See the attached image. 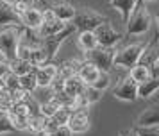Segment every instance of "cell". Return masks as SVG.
<instances>
[{
  "mask_svg": "<svg viewBox=\"0 0 159 136\" xmlns=\"http://www.w3.org/2000/svg\"><path fill=\"white\" fill-rule=\"evenodd\" d=\"M152 21H154V18H152L148 7L145 6L143 0H138L125 21V32L129 36H143L150 30Z\"/></svg>",
  "mask_w": 159,
  "mask_h": 136,
  "instance_id": "1",
  "label": "cell"
},
{
  "mask_svg": "<svg viewBox=\"0 0 159 136\" xmlns=\"http://www.w3.org/2000/svg\"><path fill=\"white\" fill-rule=\"evenodd\" d=\"M73 32H75V27L68 21L66 27L63 29L61 32H57V34L43 36V38L38 36V45L41 47V50H43V54H45V63H48V61H52V59L56 57V54H57L59 49H61V45H63V43L66 41V38H70Z\"/></svg>",
  "mask_w": 159,
  "mask_h": 136,
  "instance_id": "2",
  "label": "cell"
},
{
  "mask_svg": "<svg viewBox=\"0 0 159 136\" xmlns=\"http://www.w3.org/2000/svg\"><path fill=\"white\" fill-rule=\"evenodd\" d=\"M22 32L23 29L16 23L4 25L0 29V52L7 59V63L16 59V45H18V40H20Z\"/></svg>",
  "mask_w": 159,
  "mask_h": 136,
  "instance_id": "3",
  "label": "cell"
},
{
  "mask_svg": "<svg viewBox=\"0 0 159 136\" xmlns=\"http://www.w3.org/2000/svg\"><path fill=\"white\" fill-rule=\"evenodd\" d=\"M104 21H107V18L102 16L100 13H97L95 9L79 7V9H75V14L70 20V23L75 27V30H93L95 27H98Z\"/></svg>",
  "mask_w": 159,
  "mask_h": 136,
  "instance_id": "4",
  "label": "cell"
},
{
  "mask_svg": "<svg viewBox=\"0 0 159 136\" xmlns=\"http://www.w3.org/2000/svg\"><path fill=\"white\" fill-rule=\"evenodd\" d=\"M115 50V47H98L97 45L91 50H84V61L95 64L100 72H111Z\"/></svg>",
  "mask_w": 159,
  "mask_h": 136,
  "instance_id": "5",
  "label": "cell"
},
{
  "mask_svg": "<svg viewBox=\"0 0 159 136\" xmlns=\"http://www.w3.org/2000/svg\"><path fill=\"white\" fill-rule=\"evenodd\" d=\"M145 43H130L125 45L122 49L115 50V56H113V66H120V68H130L138 63V59L141 56V50H143Z\"/></svg>",
  "mask_w": 159,
  "mask_h": 136,
  "instance_id": "6",
  "label": "cell"
},
{
  "mask_svg": "<svg viewBox=\"0 0 159 136\" xmlns=\"http://www.w3.org/2000/svg\"><path fill=\"white\" fill-rule=\"evenodd\" d=\"M89 109L88 107H73L66 125L72 131L73 134H82L89 131Z\"/></svg>",
  "mask_w": 159,
  "mask_h": 136,
  "instance_id": "7",
  "label": "cell"
},
{
  "mask_svg": "<svg viewBox=\"0 0 159 136\" xmlns=\"http://www.w3.org/2000/svg\"><path fill=\"white\" fill-rule=\"evenodd\" d=\"M93 34L97 38V45L98 47H116V43L122 40V32H118L111 23L104 21L98 27L93 29Z\"/></svg>",
  "mask_w": 159,
  "mask_h": 136,
  "instance_id": "8",
  "label": "cell"
},
{
  "mask_svg": "<svg viewBox=\"0 0 159 136\" xmlns=\"http://www.w3.org/2000/svg\"><path fill=\"white\" fill-rule=\"evenodd\" d=\"M66 23H68V21H61L59 18H56L54 13H52V9L48 7V9H45L43 11V21H41V25L36 29L38 36L43 38V36L57 34V32H61V30L66 27Z\"/></svg>",
  "mask_w": 159,
  "mask_h": 136,
  "instance_id": "9",
  "label": "cell"
},
{
  "mask_svg": "<svg viewBox=\"0 0 159 136\" xmlns=\"http://www.w3.org/2000/svg\"><path fill=\"white\" fill-rule=\"evenodd\" d=\"M113 95H115V99L123 100V102H134L138 99V82L132 81L130 75H127L115 86Z\"/></svg>",
  "mask_w": 159,
  "mask_h": 136,
  "instance_id": "10",
  "label": "cell"
},
{
  "mask_svg": "<svg viewBox=\"0 0 159 136\" xmlns=\"http://www.w3.org/2000/svg\"><path fill=\"white\" fill-rule=\"evenodd\" d=\"M57 75V64H54L52 61L48 63H41L34 68V77H36V84L45 88L50 86L54 82V79Z\"/></svg>",
  "mask_w": 159,
  "mask_h": 136,
  "instance_id": "11",
  "label": "cell"
},
{
  "mask_svg": "<svg viewBox=\"0 0 159 136\" xmlns=\"http://www.w3.org/2000/svg\"><path fill=\"white\" fill-rule=\"evenodd\" d=\"M43 21V11H39L38 7H27L22 14H20V23L25 25V29L29 30H36Z\"/></svg>",
  "mask_w": 159,
  "mask_h": 136,
  "instance_id": "12",
  "label": "cell"
},
{
  "mask_svg": "<svg viewBox=\"0 0 159 136\" xmlns=\"http://www.w3.org/2000/svg\"><path fill=\"white\" fill-rule=\"evenodd\" d=\"M150 125H159V111H157V106L147 107L143 113L136 118V127H150Z\"/></svg>",
  "mask_w": 159,
  "mask_h": 136,
  "instance_id": "13",
  "label": "cell"
},
{
  "mask_svg": "<svg viewBox=\"0 0 159 136\" xmlns=\"http://www.w3.org/2000/svg\"><path fill=\"white\" fill-rule=\"evenodd\" d=\"M86 88V84L80 81V77L75 73V75H70V77H66L63 81V84H61V90L65 93H68L70 97H77L82 93V90Z\"/></svg>",
  "mask_w": 159,
  "mask_h": 136,
  "instance_id": "14",
  "label": "cell"
},
{
  "mask_svg": "<svg viewBox=\"0 0 159 136\" xmlns=\"http://www.w3.org/2000/svg\"><path fill=\"white\" fill-rule=\"evenodd\" d=\"M159 88V75H150V77L138 84V99H150Z\"/></svg>",
  "mask_w": 159,
  "mask_h": 136,
  "instance_id": "15",
  "label": "cell"
},
{
  "mask_svg": "<svg viewBox=\"0 0 159 136\" xmlns=\"http://www.w3.org/2000/svg\"><path fill=\"white\" fill-rule=\"evenodd\" d=\"M98 73H100V70H98L95 64L84 61V59H82V63H80L79 70H77V75L80 77V81H82L84 84H93V81L98 77Z\"/></svg>",
  "mask_w": 159,
  "mask_h": 136,
  "instance_id": "16",
  "label": "cell"
},
{
  "mask_svg": "<svg viewBox=\"0 0 159 136\" xmlns=\"http://www.w3.org/2000/svg\"><path fill=\"white\" fill-rule=\"evenodd\" d=\"M50 9H52V13H54V16L59 18L61 21H70L73 18V14H75V9H77V7H73L72 4H68V2H59L57 0Z\"/></svg>",
  "mask_w": 159,
  "mask_h": 136,
  "instance_id": "17",
  "label": "cell"
},
{
  "mask_svg": "<svg viewBox=\"0 0 159 136\" xmlns=\"http://www.w3.org/2000/svg\"><path fill=\"white\" fill-rule=\"evenodd\" d=\"M11 23H20V16L15 13V9L11 7V4L2 2L0 0V27L4 25H11Z\"/></svg>",
  "mask_w": 159,
  "mask_h": 136,
  "instance_id": "18",
  "label": "cell"
},
{
  "mask_svg": "<svg viewBox=\"0 0 159 136\" xmlns=\"http://www.w3.org/2000/svg\"><path fill=\"white\" fill-rule=\"evenodd\" d=\"M47 122H48V116L41 115L39 111L34 115H29V118H27V131L36 133V134H43L45 127H47Z\"/></svg>",
  "mask_w": 159,
  "mask_h": 136,
  "instance_id": "19",
  "label": "cell"
},
{
  "mask_svg": "<svg viewBox=\"0 0 159 136\" xmlns=\"http://www.w3.org/2000/svg\"><path fill=\"white\" fill-rule=\"evenodd\" d=\"M109 6L113 7L115 11H118L120 13V16H122V21L125 23L127 21V18H129L130 11L134 9V6H136L138 0H107Z\"/></svg>",
  "mask_w": 159,
  "mask_h": 136,
  "instance_id": "20",
  "label": "cell"
},
{
  "mask_svg": "<svg viewBox=\"0 0 159 136\" xmlns=\"http://www.w3.org/2000/svg\"><path fill=\"white\" fill-rule=\"evenodd\" d=\"M38 64L30 63V61H27V59H13V61H9V70L15 72L16 75H23V73H29V72H34V68H36Z\"/></svg>",
  "mask_w": 159,
  "mask_h": 136,
  "instance_id": "21",
  "label": "cell"
},
{
  "mask_svg": "<svg viewBox=\"0 0 159 136\" xmlns=\"http://www.w3.org/2000/svg\"><path fill=\"white\" fill-rule=\"evenodd\" d=\"M129 70H130L129 75L132 77V81H136L138 84H139V82H143V81H147V79L152 75L150 68H148V66H145V64H141V63H136L134 66H130Z\"/></svg>",
  "mask_w": 159,
  "mask_h": 136,
  "instance_id": "22",
  "label": "cell"
},
{
  "mask_svg": "<svg viewBox=\"0 0 159 136\" xmlns=\"http://www.w3.org/2000/svg\"><path fill=\"white\" fill-rule=\"evenodd\" d=\"M77 43L82 50H91L97 47V38H95L93 30H79V38Z\"/></svg>",
  "mask_w": 159,
  "mask_h": 136,
  "instance_id": "23",
  "label": "cell"
},
{
  "mask_svg": "<svg viewBox=\"0 0 159 136\" xmlns=\"http://www.w3.org/2000/svg\"><path fill=\"white\" fill-rule=\"evenodd\" d=\"M82 99L86 100L88 106H91V104H97L98 100L102 99V91L100 90H97V88H93L91 84H86V88L82 90Z\"/></svg>",
  "mask_w": 159,
  "mask_h": 136,
  "instance_id": "24",
  "label": "cell"
},
{
  "mask_svg": "<svg viewBox=\"0 0 159 136\" xmlns=\"http://www.w3.org/2000/svg\"><path fill=\"white\" fill-rule=\"evenodd\" d=\"M18 81H20V88L23 91L32 93V90L36 88V77H34V72H29V73H23V75H18Z\"/></svg>",
  "mask_w": 159,
  "mask_h": 136,
  "instance_id": "25",
  "label": "cell"
},
{
  "mask_svg": "<svg viewBox=\"0 0 159 136\" xmlns=\"http://www.w3.org/2000/svg\"><path fill=\"white\" fill-rule=\"evenodd\" d=\"M2 82H4V86L7 88V90H22L20 88V81H18V75H16L15 72L7 70L4 75H2V79H0Z\"/></svg>",
  "mask_w": 159,
  "mask_h": 136,
  "instance_id": "26",
  "label": "cell"
},
{
  "mask_svg": "<svg viewBox=\"0 0 159 136\" xmlns=\"http://www.w3.org/2000/svg\"><path fill=\"white\" fill-rule=\"evenodd\" d=\"M93 88L97 90H100V91H106L109 86H111V75H109V72H100L98 73V77L93 81Z\"/></svg>",
  "mask_w": 159,
  "mask_h": 136,
  "instance_id": "27",
  "label": "cell"
},
{
  "mask_svg": "<svg viewBox=\"0 0 159 136\" xmlns=\"http://www.w3.org/2000/svg\"><path fill=\"white\" fill-rule=\"evenodd\" d=\"M15 133V127L9 120V115L6 111H0V134H9Z\"/></svg>",
  "mask_w": 159,
  "mask_h": 136,
  "instance_id": "28",
  "label": "cell"
},
{
  "mask_svg": "<svg viewBox=\"0 0 159 136\" xmlns=\"http://www.w3.org/2000/svg\"><path fill=\"white\" fill-rule=\"evenodd\" d=\"M34 2L36 0H13V4H11V7L15 9V13L20 16V14L27 9V7H32L34 6Z\"/></svg>",
  "mask_w": 159,
  "mask_h": 136,
  "instance_id": "29",
  "label": "cell"
},
{
  "mask_svg": "<svg viewBox=\"0 0 159 136\" xmlns=\"http://www.w3.org/2000/svg\"><path fill=\"white\" fill-rule=\"evenodd\" d=\"M138 136H159V125H150V127H136Z\"/></svg>",
  "mask_w": 159,
  "mask_h": 136,
  "instance_id": "30",
  "label": "cell"
},
{
  "mask_svg": "<svg viewBox=\"0 0 159 136\" xmlns=\"http://www.w3.org/2000/svg\"><path fill=\"white\" fill-rule=\"evenodd\" d=\"M45 136H73V133L68 129V125H57L52 131H48Z\"/></svg>",
  "mask_w": 159,
  "mask_h": 136,
  "instance_id": "31",
  "label": "cell"
},
{
  "mask_svg": "<svg viewBox=\"0 0 159 136\" xmlns=\"http://www.w3.org/2000/svg\"><path fill=\"white\" fill-rule=\"evenodd\" d=\"M11 106H13V99L9 97L7 91L4 93V95H0V111H6L7 113L9 109H11Z\"/></svg>",
  "mask_w": 159,
  "mask_h": 136,
  "instance_id": "32",
  "label": "cell"
},
{
  "mask_svg": "<svg viewBox=\"0 0 159 136\" xmlns=\"http://www.w3.org/2000/svg\"><path fill=\"white\" fill-rule=\"evenodd\" d=\"M7 70H9V63L7 61H0V79H2V75H4Z\"/></svg>",
  "mask_w": 159,
  "mask_h": 136,
  "instance_id": "33",
  "label": "cell"
},
{
  "mask_svg": "<svg viewBox=\"0 0 159 136\" xmlns=\"http://www.w3.org/2000/svg\"><path fill=\"white\" fill-rule=\"evenodd\" d=\"M120 136H138L134 129H122L120 131Z\"/></svg>",
  "mask_w": 159,
  "mask_h": 136,
  "instance_id": "34",
  "label": "cell"
},
{
  "mask_svg": "<svg viewBox=\"0 0 159 136\" xmlns=\"http://www.w3.org/2000/svg\"><path fill=\"white\" fill-rule=\"evenodd\" d=\"M6 91H7V88H6V86H4V82L0 81V95H4Z\"/></svg>",
  "mask_w": 159,
  "mask_h": 136,
  "instance_id": "35",
  "label": "cell"
},
{
  "mask_svg": "<svg viewBox=\"0 0 159 136\" xmlns=\"http://www.w3.org/2000/svg\"><path fill=\"white\" fill-rule=\"evenodd\" d=\"M2 2H7V4H13V0H2Z\"/></svg>",
  "mask_w": 159,
  "mask_h": 136,
  "instance_id": "36",
  "label": "cell"
},
{
  "mask_svg": "<svg viewBox=\"0 0 159 136\" xmlns=\"http://www.w3.org/2000/svg\"><path fill=\"white\" fill-rule=\"evenodd\" d=\"M143 2H154V0H143Z\"/></svg>",
  "mask_w": 159,
  "mask_h": 136,
  "instance_id": "37",
  "label": "cell"
},
{
  "mask_svg": "<svg viewBox=\"0 0 159 136\" xmlns=\"http://www.w3.org/2000/svg\"><path fill=\"white\" fill-rule=\"evenodd\" d=\"M36 2H43V0H36Z\"/></svg>",
  "mask_w": 159,
  "mask_h": 136,
  "instance_id": "38",
  "label": "cell"
},
{
  "mask_svg": "<svg viewBox=\"0 0 159 136\" xmlns=\"http://www.w3.org/2000/svg\"><path fill=\"white\" fill-rule=\"evenodd\" d=\"M56 2H57V0H56Z\"/></svg>",
  "mask_w": 159,
  "mask_h": 136,
  "instance_id": "39",
  "label": "cell"
}]
</instances>
